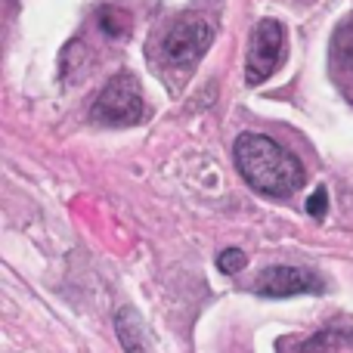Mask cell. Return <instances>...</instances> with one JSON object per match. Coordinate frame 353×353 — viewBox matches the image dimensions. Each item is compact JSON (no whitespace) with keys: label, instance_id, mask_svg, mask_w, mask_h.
Segmentation results:
<instances>
[{"label":"cell","instance_id":"30bf717a","mask_svg":"<svg viewBox=\"0 0 353 353\" xmlns=\"http://www.w3.org/2000/svg\"><path fill=\"white\" fill-rule=\"evenodd\" d=\"M325 211H329V192L319 186L316 192L307 199V214H310V217H325Z\"/></svg>","mask_w":353,"mask_h":353},{"label":"cell","instance_id":"8992f818","mask_svg":"<svg viewBox=\"0 0 353 353\" xmlns=\"http://www.w3.org/2000/svg\"><path fill=\"white\" fill-rule=\"evenodd\" d=\"M97 25H99V31H103L105 37H128L130 34V12L128 10H121V6H112V3H105V6H99L97 10Z\"/></svg>","mask_w":353,"mask_h":353},{"label":"cell","instance_id":"6da1fadb","mask_svg":"<svg viewBox=\"0 0 353 353\" xmlns=\"http://www.w3.org/2000/svg\"><path fill=\"white\" fill-rule=\"evenodd\" d=\"M232 159H236L242 180L261 195L285 199V195L298 192L307 180L298 155H292L282 143L270 140L263 134H242L236 140Z\"/></svg>","mask_w":353,"mask_h":353},{"label":"cell","instance_id":"277c9868","mask_svg":"<svg viewBox=\"0 0 353 353\" xmlns=\"http://www.w3.org/2000/svg\"><path fill=\"white\" fill-rule=\"evenodd\" d=\"M285 59V25L279 19H261L251 28L248 59H245V81L257 87L276 72Z\"/></svg>","mask_w":353,"mask_h":353},{"label":"cell","instance_id":"5b68a950","mask_svg":"<svg viewBox=\"0 0 353 353\" xmlns=\"http://www.w3.org/2000/svg\"><path fill=\"white\" fill-rule=\"evenodd\" d=\"M254 292L261 298H294V294H323L325 282L310 267H267L254 279Z\"/></svg>","mask_w":353,"mask_h":353},{"label":"cell","instance_id":"ba28073f","mask_svg":"<svg viewBox=\"0 0 353 353\" xmlns=\"http://www.w3.org/2000/svg\"><path fill=\"white\" fill-rule=\"evenodd\" d=\"M332 56H335L338 65L353 74V16L338 25L335 37H332Z\"/></svg>","mask_w":353,"mask_h":353},{"label":"cell","instance_id":"9c48e42d","mask_svg":"<svg viewBox=\"0 0 353 353\" xmlns=\"http://www.w3.org/2000/svg\"><path fill=\"white\" fill-rule=\"evenodd\" d=\"M242 267H248V257H245V251L226 248V251H220V254H217V270H220V273L236 276Z\"/></svg>","mask_w":353,"mask_h":353},{"label":"cell","instance_id":"7a4b0ae2","mask_svg":"<svg viewBox=\"0 0 353 353\" xmlns=\"http://www.w3.org/2000/svg\"><path fill=\"white\" fill-rule=\"evenodd\" d=\"M90 118L112 128H130L146 118V103H143L140 81L130 72H118L109 84L99 90L97 103L90 109Z\"/></svg>","mask_w":353,"mask_h":353},{"label":"cell","instance_id":"52a82bcc","mask_svg":"<svg viewBox=\"0 0 353 353\" xmlns=\"http://www.w3.org/2000/svg\"><path fill=\"white\" fill-rule=\"evenodd\" d=\"M347 332L341 329H325V332H316L313 338L298 344V353H335L341 344H347Z\"/></svg>","mask_w":353,"mask_h":353},{"label":"cell","instance_id":"3957f363","mask_svg":"<svg viewBox=\"0 0 353 353\" xmlns=\"http://www.w3.org/2000/svg\"><path fill=\"white\" fill-rule=\"evenodd\" d=\"M211 43H214V25L205 16L183 12L180 19H174V25L161 37V56H165L168 65L192 68L208 53Z\"/></svg>","mask_w":353,"mask_h":353}]
</instances>
